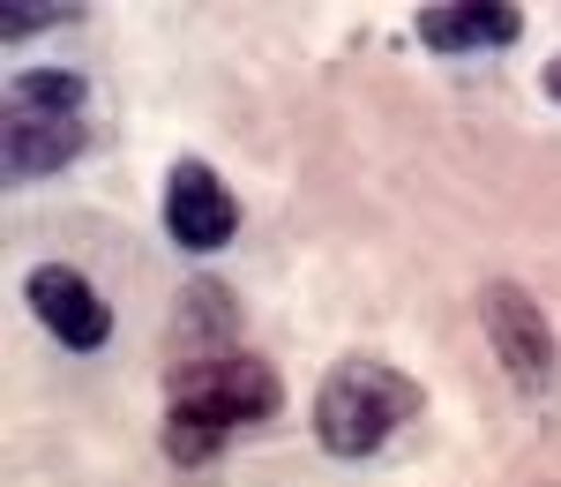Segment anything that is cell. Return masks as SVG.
Returning a JSON list of instances; mask_svg holds the SVG:
<instances>
[{
	"label": "cell",
	"instance_id": "obj_2",
	"mask_svg": "<svg viewBox=\"0 0 561 487\" xmlns=\"http://www.w3.org/2000/svg\"><path fill=\"white\" fill-rule=\"evenodd\" d=\"M412 412H420V383H404L382 360H337L322 375V390H314V443L330 457H367Z\"/></svg>",
	"mask_w": 561,
	"mask_h": 487
},
{
	"label": "cell",
	"instance_id": "obj_7",
	"mask_svg": "<svg viewBox=\"0 0 561 487\" xmlns=\"http://www.w3.org/2000/svg\"><path fill=\"white\" fill-rule=\"evenodd\" d=\"M517 31L524 15L502 0H434V8H420V45H434V53H494Z\"/></svg>",
	"mask_w": 561,
	"mask_h": 487
},
{
	"label": "cell",
	"instance_id": "obj_5",
	"mask_svg": "<svg viewBox=\"0 0 561 487\" xmlns=\"http://www.w3.org/2000/svg\"><path fill=\"white\" fill-rule=\"evenodd\" d=\"M165 233H173L187 256H210L240 233V195L203 166V158H180L165 173Z\"/></svg>",
	"mask_w": 561,
	"mask_h": 487
},
{
	"label": "cell",
	"instance_id": "obj_1",
	"mask_svg": "<svg viewBox=\"0 0 561 487\" xmlns=\"http://www.w3.org/2000/svg\"><path fill=\"white\" fill-rule=\"evenodd\" d=\"M285 405V383L262 367L255 353H210L173 367V398H165V457L173 465H203L232 443V428L270 420Z\"/></svg>",
	"mask_w": 561,
	"mask_h": 487
},
{
	"label": "cell",
	"instance_id": "obj_4",
	"mask_svg": "<svg viewBox=\"0 0 561 487\" xmlns=\"http://www.w3.org/2000/svg\"><path fill=\"white\" fill-rule=\"evenodd\" d=\"M479 322H486V338H494V353H502V367L517 375L524 390H539V383H554V322H547V308L524 293V285H510V278H494L486 293H479Z\"/></svg>",
	"mask_w": 561,
	"mask_h": 487
},
{
	"label": "cell",
	"instance_id": "obj_3",
	"mask_svg": "<svg viewBox=\"0 0 561 487\" xmlns=\"http://www.w3.org/2000/svg\"><path fill=\"white\" fill-rule=\"evenodd\" d=\"M90 143V90L76 68H31L8 90V180L60 173Z\"/></svg>",
	"mask_w": 561,
	"mask_h": 487
},
{
	"label": "cell",
	"instance_id": "obj_8",
	"mask_svg": "<svg viewBox=\"0 0 561 487\" xmlns=\"http://www.w3.org/2000/svg\"><path fill=\"white\" fill-rule=\"evenodd\" d=\"M547 98H554V105H561V53H554V60H547Z\"/></svg>",
	"mask_w": 561,
	"mask_h": 487
},
{
	"label": "cell",
	"instance_id": "obj_6",
	"mask_svg": "<svg viewBox=\"0 0 561 487\" xmlns=\"http://www.w3.org/2000/svg\"><path fill=\"white\" fill-rule=\"evenodd\" d=\"M23 293H31V308H38V322L68 346V353H98L105 338H113V308L98 301V285H90L83 270L68 263H38L31 278H23Z\"/></svg>",
	"mask_w": 561,
	"mask_h": 487
}]
</instances>
